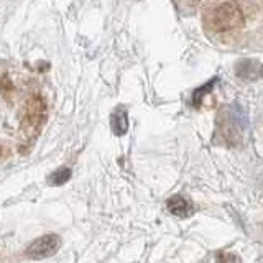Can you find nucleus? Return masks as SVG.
Masks as SVG:
<instances>
[{"instance_id":"obj_1","label":"nucleus","mask_w":263,"mask_h":263,"mask_svg":"<svg viewBox=\"0 0 263 263\" xmlns=\"http://www.w3.org/2000/svg\"><path fill=\"white\" fill-rule=\"evenodd\" d=\"M247 20L249 10L240 0H217L204 12V27L212 35H235L245 27Z\"/></svg>"},{"instance_id":"obj_2","label":"nucleus","mask_w":263,"mask_h":263,"mask_svg":"<svg viewBox=\"0 0 263 263\" xmlns=\"http://www.w3.org/2000/svg\"><path fill=\"white\" fill-rule=\"evenodd\" d=\"M46 119V109L45 104L40 97H33L28 101L25 107L23 119H22V150L30 148V145L35 142L38 137L41 125Z\"/></svg>"},{"instance_id":"obj_3","label":"nucleus","mask_w":263,"mask_h":263,"mask_svg":"<svg viewBox=\"0 0 263 263\" xmlns=\"http://www.w3.org/2000/svg\"><path fill=\"white\" fill-rule=\"evenodd\" d=\"M61 247V238L58 237L56 234H48L33 240L27 250H25V255L31 260H45L53 257V255L60 250Z\"/></svg>"},{"instance_id":"obj_4","label":"nucleus","mask_w":263,"mask_h":263,"mask_svg":"<svg viewBox=\"0 0 263 263\" xmlns=\"http://www.w3.org/2000/svg\"><path fill=\"white\" fill-rule=\"evenodd\" d=\"M168 211L176 217H189L194 214V205L186 201L183 196H173L171 199H168Z\"/></svg>"},{"instance_id":"obj_5","label":"nucleus","mask_w":263,"mask_h":263,"mask_svg":"<svg viewBox=\"0 0 263 263\" xmlns=\"http://www.w3.org/2000/svg\"><path fill=\"white\" fill-rule=\"evenodd\" d=\"M110 123H112V130H114L115 135H123L128 130V117H127V112L122 110V109L120 110H115L112 114Z\"/></svg>"},{"instance_id":"obj_6","label":"nucleus","mask_w":263,"mask_h":263,"mask_svg":"<svg viewBox=\"0 0 263 263\" xmlns=\"http://www.w3.org/2000/svg\"><path fill=\"white\" fill-rule=\"evenodd\" d=\"M69 178H71V170L63 166L60 170H56L53 175H49L48 183L51 184V186H61V184L66 183V181H69Z\"/></svg>"},{"instance_id":"obj_7","label":"nucleus","mask_w":263,"mask_h":263,"mask_svg":"<svg viewBox=\"0 0 263 263\" xmlns=\"http://www.w3.org/2000/svg\"><path fill=\"white\" fill-rule=\"evenodd\" d=\"M216 263H240V258H238L237 255H234V253L224 252V253H219L217 255Z\"/></svg>"}]
</instances>
